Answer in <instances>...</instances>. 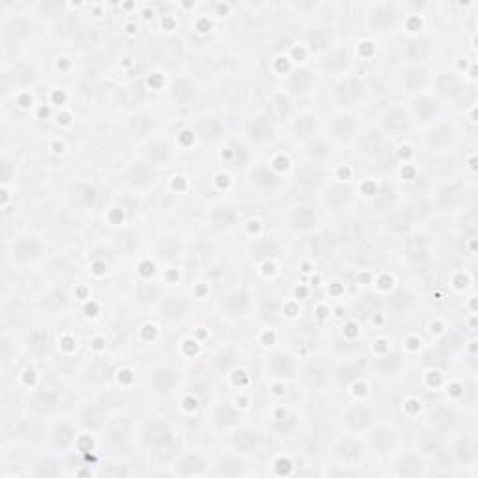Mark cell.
<instances>
[{
    "mask_svg": "<svg viewBox=\"0 0 478 478\" xmlns=\"http://www.w3.org/2000/svg\"><path fill=\"white\" fill-rule=\"evenodd\" d=\"M402 11L395 2H378L372 4L366 11V28L375 36H385L395 32L396 26L402 23Z\"/></svg>",
    "mask_w": 478,
    "mask_h": 478,
    "instance_id": "cell-1",
    "label": "cell"
},
{
    "mask_svg": "<svg viewBox=\"0 0 478 478\" xmlns=\"http://www.w3.org/2000/svg\"><path fill=\"white\" fill-rule=\"evenodd\" d=\"M366 98V84L359 77H344L333 86V99L341 109H353Z\"/></svg>",
    "mask_w": 478,
    "mask_h": 478,
    "instance_id": "cell-2",
    "label": "cell"
},
{
    "mask_svg": "<svg viewBox=\"0 0 478 478\" xmlns=\"http://www.w3.org/2000/svg\"><path fill=\"white\" fill-rule=\"evenodd\" d=\"M357 198V189L351 185V183H341L335 182L327 185L323 194H321V202L327 207V212L335 213H344L348 212Z\"/></svg>",
    "mask_w": 478,
    "mask_h": 478,
    "instance_id": "cell-3",
    "label": "cell"
},
{
    "mask_svg": "<svg viewBox=\"0 0 478 478\" xmlns=\"http://www.w3.org/2000/svg\"><path fill=\"white\" fill-rule=\"evenodd\" d=\"M45 245L36 236H19L11 243V260L19 266H32L43 258Z\"/></svg>",
    "mask_w": 478,
    "mask_h": 478,
    "instance_id": "cell-4",
    "label": "cell"
},
{
    "mask_svg": "<svg viewBox=\"0 0 478 478\" xmlns=\"http://www.w3.org/2000/svg\"><path fill=\"white\" fill-rule=\"evenodd\" d=\"M458 140V131L454 128L452 123H437V125H432V128L426 131L424 135V144L430 152L441 153L450 150Z\"/></svg>",
    "mask_w": 478,
    "mask_h": 478,
    "instance_id": "cell-5",
    "label": "cell"
},
{
    "mask_svg": "<svg viewBox=\"0 0 478 478\" xmlns=\"http://www.w3.org/2000/svg\"><path fill=\"white\" fill-rule=\"evenodd\" d=\"M342 422L350 432H368L375 422L374 407L365 402L351 404L342 415Z\"/></svg>",
    "mask_w": 478,
    "mask_h": 478,
    "instance_id": "cell-6",
    "label": "cell"
},
{
    "mask_svg": "<svg viewBox=\"0 0 478 478\" xmlns=\"http://www.w3.org/2000/svg\"><path fill=\"white\" fill-rule=\"evenodd\" d=\"M155 180H157V170L146 161H137L123 174V182L133 191H146L155 183Z\"/></svg>",
    "mask_w": 478,
    "mask_h": 478,
    "instance_id": "cell-7",
    "label": "cell"
},
{
    "mask_svg": "<svg viewBox=\"0 0 478 478\" xmlns=\"http://www.w3.org/2000/svg\"><path fill=\"white\" fill-rule=\"evenodd\" d=\"M174 437V432L170 424L165 420H148L140 428V439L146 447L152 449H163Z\"/></svg>",
    "mask_w": 478,
    "mask_h": 478,
    "instance_id": "cell-8",
    "label": "cell"
},
{
    "mask_svg": "<svg viewBox=\"0 0 478 478\" xmlns=\"http://www.w3.org/2000/svg\"><path fill=\"white\" fill-rule=\"evenodd\" d=\"M189 308H191V301L187 299V296L174 291V293H168L167 297L161 299L159 316H161L165 321L176 323V321H182L187 318Z\"/></svg>",
    "mask_w": 478,
    "mask_h": 478,
    "instance_id": "cell-9",
    "label": "cell"
},
{
    "mask_svg": "<svg viewBox=\"0 0 478 478\" xmlns=\"http://www.w3.org/2000/svg\"><path fill=\"white\" fill-rule=\"evenodd\" d=\"M180 383V372L172 366H157L150 374V387L155 395L170 396Z\"/></svg>",
    "mask_w": 478,
    "mask_h": 478,
    "instance_id": "cell-10",
    "label": "cell"
},
{
    "mask_svg": "<svg viewBox=\"0 0 478 478\" xmlns=\"http://www.w3.org/2000/svg\"><path fill=\"white\" fill-rule=\"evenodd\" d=\"M297 372V360L290 351H275L267 359V374L273 380H293Z\"/></svg>",
    "mask_w": 478,
    "mask_h": 478,
    "instance_id": "cell-11",
    "label": "cell"
},
{
    "mask_svg": "<svg viewBox=\"0 0 478 478\" xmlns=\"http://www.w3.org/2000/svg\"><path fill=\"white\" fill-rule=\"evenodd\" d=\"M411 123H413L411 114L405 109H402V107H395V109L387 110L381 116V129L390 137H400V135L410 133Z\"/></svg>",
    "mask_w": 478,
    "mask_h": 478,
    "instance_id": "cell-12",
    "label": "cell"
},
{
    "mask_svg": "<svg viewBox=\"0 0 478 478\" xmlns=\"http://www.w3.org/2000/svg\"><path fill=\"white\" fill-rule=\"evenodd\" d=\"M368 445L370 449L374 450L375 454H380V456H387L393 450L396 449V445H398V435L393 428L389 426H372L368 430Z\"/></svg>",
    "mask_w": 478,
    "mask_h": 478,
    "instance_id": "cell-13",
    "label": "cell"
},
{
    "mask_svg": "<svg viewBox=\"0 0 478 478\" xmlns=\"http://www.w3.org/2000/svg\"><path fill=\"white\" fill-rule=\"evenodd\" d=\"M357 131H359V120L353 114H336L333 122H331V138L336 140V142H351L357 137Z\"/></svg>",
    "mask_w": 478,
    "mask_h": 478,
    "instance_id": "cell-14",
    "label": "cell"
},
{
    "mask_svg": "<svg viewBox=\"0 0 478 478\" xmlns=\"http://www.w3.org/2000/svg\"><path fill=\"white\" fill-rule=\"evenodd\" d=\"M335 456L345 465H357L365 458V445L353 435H344L335 443Z\"/></svg>",
    "mask_w": 478,
    "mask_h": 478,
    "instance_id": "cell-15",
    "label": "cell"
},
{
    "mask_svg": "<svg viewBox=\"0 0 478 478\" xmlns=\"http://www.w3.org/2000/svg\"><path fill=\"white\" fill-rule=\"evenodd\" d=\"M434 55V41L428 36H415L404 47V58L411 66H420Z\"/></svg>",
    "mask_w": 478,
    "mask_h": 478,
    "instance_id": "cell-16",
    "label": "cell"
},
{
    "mask_svg": "<svg viewBox=\"0 0 478 478\" xmlns=\"http://www.w3.org/2000/svg\"><path fill=\"white\" fill-rule=\"evenodd\" d=\"M26 351L36 359H43L53 350V336L47 331V327H34L25 338Z\"/></svg>",
    "mask_w": 478,
    "mask_h": 478,
    "instance_id": "cell-17",
    "label": "cell"
},
{
    "mask_svg": "<svg viewBox=\"0 0 478 478\" xmlns=\"http://www.w3.org/2000/svg\"><path fill=\"white\" fill-rule=\"evenodd\" d=\"M249 138L256 144H269L275 140V123L269 114H256L249 122Z\"/></svg>",
    "mask_w": 478,
    "mask_h": 478,
    "instance_id": "cell-18",
    "label": "cell"
},
{
    "mask_svg": "<svg viewBox=\"0 0 478 478\" xmlns=\"http://www.w3.org/2000/svg\"><path fill=\"white\" fill-rule=\"evenodd\" d=\"M432 83V73L424 66H410L402 73V86L407 94H420Z\"/></svg>",
    "mask_w": 478,
    "mask_h": 478,
    "instance_id": "cell-19",
    "label": "cell"
},
{
    "mask_svg": "<svg viewBox=\"0 0 478 478\" xmlns=\"http://www.w3.org/2000/svg\"><path fill=\"white\" fill-rule=\"evenodd\" d=\"M318 128H320V120H318V116L312 113H303L299 114L296 120H291L290 133L296 140L308 142L311 138L316 137Z\"/></svg>",
    "mask_w": 478,
    "mask_h": 478,
    "instance_id": "cell-20",
    "label": "cell"
},
{
    "mask_svg": "<svg viewBox=\"0 0 478 478\" xmlns=\"http://www.w3.org/2000/svg\"><path fill=\"white\" fill-rule=\"evenodd\" d=\"M351 66V55L348 47H333L326 53V56L320 60V68L326 71V73H342V71H348V68Z\"/></svg>",
    "mask_w": 478,
    "mask_h": 478,
    "instance_id": "cell-21",
    "label": "cell"
},
{
    "mask_svg": "<svg viewBox=\"0 0 478 478\" xmlns=\"http://www.w3.org/2000/svg\"><path fill=\"white\" fill-rule=\"evenodd\" d=\"M338 243H341V237L333 230H321L314 234V237L308 241V251L314 258H327L336 251Z\"/></svg>",
    "mask_w": 478,
    "mask_h": 478,
    "instance_id": "cell-22",
    "label": "cell"
},
{
    "mask_svg": "<svg viewBox=\"0 0 478 478\" xmlns=\"http://www.w3.org/2000/svg\"><path fill=\"white\" fill-rule=\"evenodd\" d=\"M142 153V159L152 167H167L170 163V157H172V152H170V146L165 140H150L142 146L140 150Z\"/></svg>",
    "mask_w": 478,
    "mask_h": 478,
    "instance_id": "cell-23",
    "label": "cell"
},
{
    "mask_svg": "<svg viewBox=\"0 0 478 478\" xmlns=\"http://www.w3.org/2000/svg\"><path fill=\"white\" fill-rule=\"evenodd\" d=\"M251 311V296L245 290H234L222 299V312L228 318H243Z\"/></svg>",
    "mask_w": 478,
    "mask_h": 478,
    "instance_id": "cell-24",
    "label": "cell"
},
{
    "mask_svg": "<svg viewBox=\"0 0 478 478\" xmlns=\"http://www.w3.org/2000/svg\"><path fill=\"white\" fill-rule=\"evenodd\" d=\"M168 94H170V99L178 107H187V105H191L197 99L198 90L194 80L187 79V77H180V79L172 80L170 88H168Z\"/></svg>",
    "mask_w": 478,
    "mask_h": 478,
    "instance_id": "cell-25",
    "label": "cell"
},
{
    "mask_svg": "<svg viewBox=\"0 0 478 478\" xmlns=\"http://www.w3.org/2000/svg\"><path fill=\"white\" fill-rule=\"evenodd\" d=\"M209 221H212V227L215 230H221V232H227L230 228H234V224L237 222V212L232 204L227 202H219L215 206H212L209 209Z\"/></svg>",
    "mask_w": 478,
    "mask_h": 478,
    "instance_id": "cell-26",
    "label": "cell"
},
{
    "mask_svg": "<svg viewBox=\"0 0 478 478\" xmlns=\"http://www.w3.org/2000/svg\"><path fill=\"white\" fill-rule=\"evenodd\" d=\"M232 447L243 456L254 454L260 447V432L252 426H243L232 435Z\"/></svg>",
    "mask_w": 478,
    "mask_h": 478,
    "instance_id": "cell-27",
    "label": "cell"
},
{
    "mask_svg": "<svg viewBox=\"0 0 478 478\" xmlns=\"http://www.w3.org/2000/svg\"><path fill=\"white\" fill-rule=\"evenodd\" d=\"M290 222L296 232L306 234L316 230V227L320 224V217H318V212L312 206H297L291 213Z\"/></svg>",
    "mask_w": 478,
    "mask_h": 478,
    "instance_id": "cell-28",
    "label": "cell"
},
{
    "mask_svg": "<svg viewBox=\"0 0 478 478\" xmlns=\"http://www.w3.org/2000/svg\"><path fill=\"white\" fill-rule=\"evenodd\" d=\"M69 305V296L64 288H49L43 291L40 297V308L49 314H58V312L66 311Z\"/></svg>",
    "mask_w": 478,
    "mask_h": 478,
    "instance_id": "cell-29",
    "label": "cell"
},
{
    "mask_svg": "<svg viewBox=\"0 0 478 478\" xmlns=\"http://www.w3.org/2000/svg\"><path fill=\"white\" fill-rule=\"evenodd\" d=\"M207 462L202 454H185L174 464V474H182V477H192V474H204L206 473Z\"/></svg>",
    "mask_w": 478,
    "mask_h": 478,
    "instance_id": "cell-30",
    "label": "cell"
},
{
    "mask_svg": "<svg viewBox=\"0 0 478 478\" xmlns=\"http://www.w3.org/2000/svg\"><path fill=\"white\" fill-rule=\"evenodd\" d=\"M424 467H426L424 459L419 454L413 452L402 454L395 462V473L398 477H420V474H424Z\"/></svg>",
    "mask_w": 478,
    "mask_h": 478,
    "instance_id": "cell-31",
    "label": "cell"
},
{
    "mask_svg": "<svg viewBox=\"0 0 478 478\" xmlns=\"http://www.w3.org/2000/svg\"><path fill=\"white\" fill-rule=\"evenodd\" d=\"M312 84H314V75L308 68H297L291 71L290 79H288V90L293 95H306L311 92Z\"/></svg>",
    "mask_w": 478,
    "mask_h": 478,
    "instance_id": "cell-32",
    "label": "cell"
},
{
    "mask_svg": "<svg viewBox=\"0 0 478 478\" xmlns=\"http://www.w3.org/2000/svg\"><path fill=\"white\" fill-rule=\"evenodd\" d=\"M239 360H241V357H239L237 350H234V348L228 345V348H221V350L213 353L212 366L215 368V372H219V374H227V372H230V370L239 363Z\"/></svg>",
    "mask_w": 478,
    "mask_h": 478,
    "instance_id": "cell-33",
    "label": "cell"
},
{
    "mask_svg": "<svg viewBox=\"0 0 478 478\" xmlns=\"http://www.w3.org/2000/svg\"><path fill=\"white\" fill-rule=\"evenodd\" d=\"M387 306H389V311L395 316H405L415 306V296L410 290L400 288V290H396L395 293L389 297Z\"/></svg>",
    "mask_w": 478,
    "mask_h": 478,
    "instance_id": "cell-34",
    "label": "cell"
},
{
    "mask_svg": "<svg viewBox=\"0 0 478 478\" xmlns=\"http://www.w3.org/2000/svg\"><path fill=\"white\" fill-rule=\"evenodd\" d=\"M239 419H241V415L237 413L232 405L227 404V402H224V404H219L217 407H215V411H213V422H215V426H217L219 430L234 428V426L239 424Z\"/></svg>",
    "mask_w": 478,
    "mask_h": 478,
    "instance_id": "cell-35",
    "label": "cell"
},
{
    "mask_svg": "<svg viewBox=\"0 0 478 478\" xmlns=\"http://www.w3.org/2000/svg\"><path fill=\"white\" fill-rule=\"evenodd\" d=\"M183 243L180 237L167 236L157 245V254L163 261H178L182 258Z\"/></svg>",
    "mask_w": 478,
    "mask_h": 478,
    "instance_id": "cell-36",
    "label": "cell"
},
{
    "mask_svg": "<svg viewBox=\"0 0 478 478\" xmlns=\"http://www.w3.org/2000/svg\"><path fill=\"white\" fill-rule=\"evenodd\" d=\"M219 473L222 477H239V474L246 473V464L241 456L236 454H224L219 458Z\"/></svg>",
    "mask_w": 478,
    "mask_h": 478,
    "instance_id": "cell-37",
    "label": "cell"
},
{
    "mask_svg": "<svg viewBox=\"0 0 478 478\" xmlns=\"http://www.w3.org/2000/svg\"><path fill=\"white\" fill-rule=\"evenodd\" d=\"M197 135L206 142H212V140H217L222 135V123L219 118H213V116H206V118H200L197 122Z\"/></svg>",
    "mask_w": 478,
    "mask_h": 478,
    "instance_id": "cell-38",
    "label": "cell"
},
{
    "mask_svg": "<svg viewBox=\"0 0 478 478\" xmlns=\"http://www.w3.org/2000/svg\"><path fill=\"white\" fill-rule=\"evenodd\" d=\"M404 366V359L400 353H387V355L380 357L378 363H375V368H378V374L383 375V378H395L398 375V372Z\"/></svg>",
    "mask_w": 478,
    "mask_h": 478,
    "instance_id": "cell-39",
    "label": "cell"
},
{
    "mask_svg": "<svg viewBox=\"0 0 478 478\" xmlns=\"http://www.w3.org/2000/svg\"><path fill=\"white\" fill-rule=\"evenodd\" d=\"M135 299L144 306L155 305L161 299V286L155 282H138L135 288Z\"/></svg>",
    "mask_w": 478,
    "mask_h": 478,
    "instance_id": "cell-40",
    "label": "cell"
},
{
    "mask_svg": "<svg viewBox=\"0 0 478 478\" xmlns=\"http://www.w3.org/2000/svg\"><path fill=\"white\" fill-rule=\"evenodd\" d=\"M107 417H109V413H107V410H105L103 405H88L86 410L80 413V422L86 426V428H101V426H105V422H107Z\"/></svg>",
    "mask_w": 478,
    "mask_h": 478,
    "instance_id": "cell-41",
    "label": "cell"
},
{
    "mask_svg": "<svg viewBox=\"0 0 478 478\" xmlns=\"http://www.w3.org/2000/svg\"><path fill=\"white\" fill-rule=\"evenodd\" d=\"M69 197H71V202H73L75 206L88 207L95 202L98 192H95V189L92 187V185H88V183H77V185L71 189V192H69Z\"/></svg>",
    "mask_w": 478,
    "mask_h": 478,
    "instance_id": "cell-42",
    "label": "cell"
},
{
    "mask_svg": "<svg viewBox=\"0 0 478 478\" xmlns=\"http://www.w3.org/2000/svg\"><path fill=\"white\" fill-rule=\"evenodd\" d=\"M413 110L415 116L420 118V122H430V120H434L439 114V103L435 99L422 95V98L415 99Z\"/></svg>",
    "mask_w": 478,
    "mask_h": 478,
    "instance_id": "cell-43",
    "label": "cell"
},
{
    "mask_svg": "<svg viewBox=\"0 0 478 478\" xmlns=\"http://www.w3.org/2000/svg\"><path fill=\"white\" fill-rule=\"evenodd\" d=\"M360 375H363V368L359 365H355V363H342L335 370L336 383L342 385V387L355 383L357 380H360Z\"/></svg>",
    "mask_w": 478,
    "mask_h": 478,
    "instance_id": "cell-44",
    "label": "cell"
},
{
    "mask_svg": "<svg viewBox=\"0 0 478 478\" xmlns=\"http://www.w3.org/2000/svg\"><path fill=\"white\" fill-rule=\"evenodd\" d=\"M435 86H437V92L445 98H456V95L462 94V83L454 73H443L435 80Z\"/></svg>",
    "mask_w": 478,
    "mask_h": 478,
    "instance_id": "cell-45",
    "label": "cell"
},
{
    "mask_svg": "<svg viewBox=\"0 0 478 478\" xmlns=\"http://www.w3.org/2000/svg\"><path fill=\"white\" fill-rule=\"evenodd\" d=\"M251 180L252 183L256 185V187L260 189H275L279 183H281V180H279V176H276L275 172H273L271 168L267 167H258L252 170L251 174Z\"/></svg>",
    "mask_w": 478,
    "mask_h": 478,
    "instance_id": "cell-46",
    "label": "cell"
},
{
    "mask_svg": "<svg viewBox=\"0 0 478 478\" xmlns=\"http://www.w3.org/2000/svg\"><path fill=\"white\" fill-rule=\"evenodd\" d=\"M153 128H155V116L150 113H140L129 120V131L137 137L148 135Z\"/></svg>",
    "mask_w": 478,
    "mask_h": 478,
    "instance_id": "cell-47",
    "label": "cell"
},
{
    "mask_svg": "<svg viewBox=\"0 0 478 478\" xmlns=\"http://www.w3.org/2000/svg\"><path fill=\"white\" fill-rule=\"evenodd\" d=\"M306 155L314 161H321V159L333 155V146H331V142H327L326 138L314 137L306 142Z\"/></svg>",
    "mask_w": 478,
    "mask_h": 478,
    "instance_id": "cell-48",
    "label": "cell"
},
{
    "mask_svg": "<svg viewBox=\"0 0 478 478\" xmlns=\"http://www.w3.org/2000/svg\"><path fill=\"white\" fill-rule=\"evenodd\" d=\"M252 252H254V256H256L258 260H267V258L279 256L281 246H279V243H276L275 239H271V237H264V239L254 243Z\"/></svg>",
    "mask_w": 478,
    "mask_h": 478,
    "instance_id": "cell-49",
    "label": "cell"
},
{
    "mask_svg": "<svg viewBox=\"0 0 478 478\" xmlns=\"http://www.w3.org/2000/svg\"><path fill=\"white\" fill-rule=\"evenodd\" d=\"M454 452H456L459 462H464L465 465L473 464L474 459H477V445L473 441H469V439H459Z\"/></svg>",
    "mask_w": 478,
    "mask_h": 478,
    "instance_id": "cell-50",
    "label": "cell"
},
{
    "mask_svg": "<svg viewBox=\"0 0 478 478\" xmlns=\"http://www.w3.org/2000/svg\"><path fill=\"white\" fill-rule=\"evenodd\" d=\"M75 439V430L69 426V424H60L58 428L55 430V434H53V441H55L56 447L60 449H68L69 445L73 443Z\"/></svg>",
    "mask_w": 478,
    "mask_h": 478,
    "instance_id": "cell-51",
    "label": "cell"
},
{
    "mask_svg": "<svg viewBox=\"0 0 478 478\" xmlns=\"http://www.w3.org/2000/svg\"><path fill=\"white\" fill-rule=\"evenodd\" d=\"M14 75H15L14 77L15 83L19 84V86H30V84H34L36 80V71L32 66L19 64L14 69Z\"/></svg>",
    "mask_w": 478,
    "mask_h": 478,
    "instance_id": "cell-52",
    "label": "cell"
},
{
    "mask_svg": "<svg viewBox=\"0 0 478 478\" xmlns=\"http://www.w3.org/2000/svg\"><path fill=\"white\" fill-rule=\"evenodd\" d=\"M326 32V28H312L308 32V43L312 49H327L331 43V38H321V34Z\"/></svg>",
    "mask_w": 478,
    "mask_h": 478,
    "instance_id": "cell-53",
    "label": "cell"
},
{
    "mask_svg": "<svg viewBox=\"0 0 478 478\" xmlns=\"http://www.w3.org/2000/svg\"><path fill=\"white\" fill-rule=\"evenodd\" d=\"M419 447L426 452H437L441 449V441L435 434H422L419 439Z\"/></svg>",
    "mask_w": 478,
    "mask_h": 478,
    "instance_id": "cell-54",
    "label": "cell"
},
{
    "mask_svg": "<svg viewBox=\"0 0 478 478\" xmlns=\"http://www.w3.org/2000/svg\"><path fill=\"white\" fill-rule=\"evenodd\" d=\"M299 178L303 183H311V185H314V183H318L321 180V170L320 168H316V165L314 167L308 165V167H305L301 170Z\"/></svg>",
    "mask_w": 478,
    "mask_h": 478,
    "instance_id": "cell-55",
    "label": "cell"
},
{
    "mask_svg": "<svg viewBox=\"0 0 478 478\" xmlns=\"http://www.w3.org/2000/svg\"><path fill=\"white\" fill-rule=\"evenodd\" d=\"M273 109H279V114L276 116H288V113H290V103H288V99L284 98V95L276 94L273 95L271 99V110Z\"/></svg>",
    "mask_w": 478,
    "mask_h": 478,
    "instance_id": "cell-56",
    "label": "cell"
},
{
    "mask_svg": "<svg viewBox=\"0 0 478 478\" xmlns=\"http://www.w3.org/2000/svg\"><path fill=\"white\" fill-rule=\"evenodd\" d=\"M11 180V172H10V161L8 159H2V182L8 183Z\"/></svg>",
    "mask_w": 478,
    "mask_h": 478,
    "instance_id": "cell-57",
    "label": "cell"
}]
</instances>
